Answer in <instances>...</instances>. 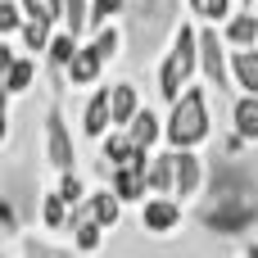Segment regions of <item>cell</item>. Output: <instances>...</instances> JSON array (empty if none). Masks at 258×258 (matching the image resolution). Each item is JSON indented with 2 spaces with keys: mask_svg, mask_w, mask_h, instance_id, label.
Listing matches in <instances>:
<instances>
[{
  "mask_svg": "<svg viewBox=\"0 0 258 258\" xmlns=\"http://www.w3.org/2000/svg\"><path fill=\"white\" fill-rule=\"evenodd\" d=\"M195 73H200V23H181L172 36H168V50L159 54V100L163 104H177L186 95V86H195Z\"/></svg>",
  "mask_w": 258,
  "mask_h": 258,
  "instance_id": "1",
  "label": "cell"
},
{
  "mask_svg": "<svg viewBox=\"0 0 258 258\" xmlns=\"http://www.w3.org/2000/svg\"><path fill=\"white\" fill-rule=\"evenodd\" d=\"M213 136V104H209V86H186V95L177 104H168V141L163 150H204Z\"/></svg>",
  "mask_w": 258,
  "mask_h": 258,
  "instance_id": "2",
  "label": "cell"
},
{
  "mask_svg": "<svg viewBox=\"0 0 258 258\" xmlns=\"http://www.w3.org/2000/svg\"><path fill=\"white\" fill-rule=\"evenodd\" d=\"M41 154H45V163L54 168V177L77 172V141H73V127H68L59 100H50V109H45V122H41Z\"/></svg>",
  "mask_w": 258,
  "mask_h": 258,
  "instance_id": "3",
  "label": "cell"
},
{
  "mask_svg": "<svg viewBox=\"0 0 258 258\" xmlns=\"http://www.w3.org/2000/svg\"><path fill=\"white\" fill-rule=\"evenodd\" d=\"M195 218L213 236H245L249 227H258V204L254 200H209L200 204Z\"/></svg>",
  "mask_w": 258,
  "mask_h": 258,
  "instance_id": "4",
  "label": "cell"
},
{
  "mask_svg": "<svg viewBox=\"0 0 258 258\" xmlns=\"http://www.w3.org/2000/svg\"><path fill=\"white\" fill-rule=\"evenodd\" d=\"M200 73H204L209 86H218V95L236 91V82H231V45L222 41V27H213V23H200Z\"/></svg>",
  "mask_w": 258,
  "mask_h": 258,
  "instance_id": "5",
  "label": "cell"
},
{
  "mask_svg": "<svg viewBox=\"0 0 258 258\" xmlns=\"http://www.w3.org/2000/svg\"><path fill=\"white\" fill-rule=\"evenodd\" d=\"M177 9H181V0H127V23H132V36L145 45V41H154L159 32H177L181 23H177Z\"/></svg>",
  "mask_w": 258,
  "mask_h": 258,
  "instance_id": "6",
  "label": "cell"
},
{
  "mask_svg": "<svg viewBox=\"0 0 258 258\" xmlns=\"http://www.w3.org/2000/svg\"><path fill=\"white\" fill-rule=\"evenodd\" d=\"M186 222V204L177 195H150L141 204V231L145 236H172Z\"/></svg>",
  "mask_w": 258,
  "mask_h": 258,
  "instance_id": "7",
  "label": "cell"
},
{
  "mask_svg": "<svg viewBox=\"0 0 258 258\" xmlns=\"http://www.w3.org/2000/svg\"><path fill=\"white\" fill-rule=\"evenodd\" d=\"M172 159H177V200H181V204L200 200V195L209 190L213 168L200 159V150H172Z\"/></svg>",
  "mask_w": 258,
  "mask_h": 258,
  "instance_id": "8",
  "label": "cell"
},
{
  "mask_svg": "<svg viewBox=\"0 0 258 258\" xmlns=\"http://www.w3.org/2000/svg\"><path fill=\"white\" fill-rule=\"evenodd\" d=\"M77 132L86 136V141H104L109 132H113V109H109V86H95L91 95H86V104H82V118H77Z\"/></svg>",
  "mask_w": 258,
  "mask_h": 258,
  "instance_id": "9",
  "label": "cell"
},
{
  "mask_svg": "<svg viewBox=\"0 0 258 258\" xmlns=\"http://www.w3.org/2000/svg\"><path fill=\"white\" fill-rule=\"evenodd\" d=\"M109 109H113V127L118 132H127L132 122H136V113L145 109V100H141V91H136V82H109Z\"/></svg>",
  "mask_w": 258,
  "mask_h": 258,
  "instance_id": "10",
  "label": "cell"
},
{
  "mask_svg": "<svg viewBox=\"0 0 258 258\" xmlns=\"http://www.w3.org/2000/svg\"><path fill=\"white\" fill-rule=\"evenodd\" d=\"M104 68H109V63H104V59L82 41V50H77V59L68 63L63 82H68V86H77V91H95V86H100V77H104Z\"/></svg>",
  "mask_w": 258,
  "mask_h": 258,
  "instance_id": "11",
  "label": "cell"
},
{
  "mask_svg": "<svg viewBox=\"0 0 258 258\" xmlns=\"http://www.w3.org/2000/svg\"><path fill=\"white\" fill-rule=\"evenodd\" d=\"M109 190L122 204H145L150 200V168H113L109 172Z\"/></svg>",
  "mask_w": 258,
  "mask_h": 258,
  "instance_id": "12",
  "label": "cell"
},
{
  "mask_svg": "<svg viewBox=\"0 0 258 258\" xmlns=\"http://www.w3.org/2000/svg\"><path fill=\"white\" fill-rule=\"evenodd\" d=\"M127 132H132V141H136L141 150H150V154H154V150L168 141V113H159V109H150V104H145Z\"/></svg>",
  "mask_w": 258,
  "mask_h": 258,
  "instance_id": "13",
  "label": "cell"
},
{
  "mask_svg": "<svg viewBox=\"0 0 258 258\" xmlns=\"http://www.w3.org/2000/svg\"><path fill=\"white\" fill-rule=\"evenodd\" d=\"M36 73H41V63H36L32 54H18V59L0 73V91H5V100L27 95V86H36Z\"/></svg>",
  "mask_w": 258,
  "mask_h": 258,
  "instance_id": "14",
  "label": "cell"
},
{
  "mask_svg": "<svg viewBox=\"0 0 258 258\" xmlns=\"http://www.w3.org/2000/svg\"><path fill=\"white\" fill-rule=\"evenodd\" d=\"M222 41L231 50H258V14L254 9H236L231 23H222Z\"/></svg>",
  "mask_w": 258,
  "mask_h": 258,
  "instance_id": "15",
  "label": "cell"
},
{
  "mask_svg": "<svg viewBox=\"0 0 258 258\" xmlns=\"http://www.w3.org/2000/svg\"><path fill=\"white\" fill-rule=\"evenodd\" d=\"M86 218H91L95 227L113 231V227L122 222V200H118L109 186H95V190H91V200H86Z\"/></svg>",
  "mask_w": 258,
  "mask_h": 258,
  "instance_id": "16",
  "label": "cell"
},
{
  "mask_svg": "<svg viewBox=\"0 0 258 258\" xmlns=\"http://www.w3.org/2000/svg\"><path fill=\"white\" fill-rule=\"evenodd\" d=\"M231 136H240L245 145H258V95L231 100Z\"/></svg>",
  "mask_w": 258,
  "mask_h": 258,
  "instance_id": "17",
  "label": "cell"
},
{
  "mask_svg": "<svg viewBox=\"0 0 258 258\" xmlns=\"http://www.w3.org/2000/svg\"><path fill=\"white\" fill-rule=\"evenodd\" d=\"M231 82L236 95H258V50H231Z\"/></svg>",
  "mask_w": 258,
  "mask_h": 258,
  "instance_id": "18",
  "label": "cell"
},
{
  "mask_svg": "<svg viewBox=\"0 0 258 258\" xmlns=\"http://www.w3.org/2000/svg\"><path fill=\"white\" fill-rule=\"evenodd\" d=\"M77 50H82V41H77L73 32H63V27H59V32H54V41H50V50H45V68H50L54 77H63V73H68V63L77 59Z\"/></svg>",
  "mask_w": 258,
  "mask_h": 258,
  "instance_id": "19",
  "label": "cell"
},
{
  "mask_svg": "<svg viewBox=\"0 0 258 258\" xmlns=\"http://www.w3.org/2000/svg\"><path fill=\"white\" fill-rule=\"evenodd\" d=\"M86 45H91L104 63H113V59L122 54V45H127V27H122V23H109V27L91 32V36H86Z\"/></svg>",
  "mask_w": 258,
  "mask_h": 258,
  "instance_id": "20",
  "label": "cell"
},
{
  "mask_svg": "<svg viewBox=\"0 0 258 258\" xmlns=\"http://www.w3.org/2000/svg\"><path fill=\"white\" fill-rule=\"evenodd\" d=\"M150 195H177V159L172 150H159L150 163Z\"/></svg>",
  "mask_w": 258,
  "mask_h": 258,
  "instance_id": "21",
  "label": "cell"
},
{
  "mask_svg": "<svg viewBox=\"0 0 258 258\" xmlns=\"http://www.w3.org/2000/svg\"><path fill=\"white\" fill-rule=\"evenodd\" d=\"M68 222H73V209L63 204V195L50 186V190H41V227L45 231H68Z\"/></svg>",
  "mask_w": 258,
  "mask_h": 258,
  "instance_id": "22",
  "label": "cell"
},
{
  "mask_svg": "<svg viewBox=\"0 0 258 258\" xmlns=\"http://www.w3.org/2000/svg\"><path fill=\"white\" fill-rule=\"evenodd\" d=\"M54 32H59V27H50V23H36V18H27V27L18 32V45H23V54H32V59H45V50H50Z\"/></svg>",
  "mask_w": 258,
  "mask_h": 258,
  "instance_id": "23",
  "label": "cell"
},
{
  "mask_svg": "<svg viewBox=\"0 0 258 258\" xmlns=\"http://www.w3.org/2000/svg\"><path fill=\"white\" fill-rule=\"evenodd\" d=\"M63 32H73L77 41L91 36V0H63Z\"/></svg>",
  "mask_w": 258,
  "mask_h": 258,
  "instance_id": "24",
  "label": "cell"
},
{
  "mask_svg": "<svg viewBox=\"0 0 258 258\" xmlns=\"http://www.w3.org/2000/svg\"><path fill=\"white\" fill-rule=\"evenodd\" d=\"M54 190L63 195V204H68V209H77V204H86V200H91V186L82 181V172H63V177H54Z\"/></svg>",
  "mask_w": 258,
  "mask_h": 258,
  "instance_id": "25",
  "label": "cell"
},
{
  "mask_svg": "<svg viewBox=\"0 0 258 258\" xmlns=\"http://www.w3.org/2000/svg\"><path fill=\"white\" fill-rule=\"evenodd\" d=\"M122 18H127V0H91V32L122 23Z\"/></svg>",
  "mask_w": 258,
  "mask_h": 258,
  "instance_id": "26",
  "label": "cell"
},
{
  "mask_svg": "<svg viewBox=\"0 0 258 258\" xmlns=\"http://www.w3.org/2000/svg\"><path fill=\"white\" fill-rule=\"evenodd\" d=\"M27 18L36 23H50V27H63V0H18Z\"/></svg>",
  "mask_w": 258,
  "mask_h": 258,
  "instance_id": "27",
  "label": "cell"
},
{
  "mask_svg": "<svg viewBox=\"0 0 258 258\" xmlns=\"http://www.w3.org/2000/svg\"><path fill=\"white\" fill-rule=\"evenodd\" d=\"M27 27V14L18 0H0V36L5 41H18V32Z\"/></svg>",
  "mask_w": 258,
  "mask_h": 258,
  "instance_id": "28",
  "label": "cell"
},
{
  "mask_svg": "<svg viewBox=\"0 0 258 258\" xmlns=\"http://www.w3.org/2000/svg\"><path fill=\"white\" fill-rule=\"evenodd\" d=\"M236 9H240L236 0H209V5H204V23L222 27V23H231V14H236Z\"/></svg>",
  "mask_w": 258,
  "mask_h": 258,
  "instance_id": "29",
  "label": "cell"
},
{
  "mask_svg": "<svg viewBox=\"0 0 258 258\" xmlns=\"http://www.w3.org/2000/svg\"><path fill=\"white\" fill-rule=\"evenodd\" d=\"M204 5H209V0H186V9H190L195 23H204Z\"/></svg>",
  "mask_w": 258,
  "mask_h": 258,
  "instance_id": "30",
  "label": "cell"
},
{
  "mask_svg": "<svg viewBox=\"0 0 258 258\" xmlns=\"http://www.w3.org/2000/svg\"><path fill=\"white\" fill-rule=\"evenodd\" d=\"M240 258H258V240H245V249H240Z\"/></svg>",
  "mask_w": 258,
  "mask_h": 258,
  "instance_id": "31",
  "label": "cell"
},
{
  "mask_svg": "<svg viewBox=\"0 0 258 258\" xmlns=\"http://www.w3.org/2000/svg\"><path fill=\"white\" fill-rule=\"evenodd\" d=\"M236 5H240V9H254V0H236Z\"/></svg>",
  "mask_w": 258,
  "mask_h": 258,
  "instance_id": "32",
  "label": "cell"
},
{
  "mask_svg": "<svg viewBox=\"0 0 258 258\" xmlns=\"http://www.w3.org/2000/svg\"><path fill=\"white\" fill-rule=\"evenodd\" d=\"M254 14H258V0H254Z\"/></svg>",
  "mask_w": 258,
  "mask_h": 258,
  "instance_id": "33",
  "label": "cell"
}]
</instances>
